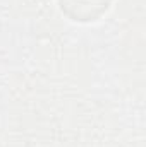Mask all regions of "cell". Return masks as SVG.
<instances>
[{
  "label": "cell",
  "instance_id": "obj_1",
  "mask_svg": "<svg viewBox=\"0 0 146 147\" xmlns=\"http://www.w3.org/2000/svg\"><path fill=\"white\" fill-rule=\"evenodd\" d=\"M60 10L77 22L98 21L110 9L112 0H59Z\"/></svg>",
  "mask_w": 146,
  "mask_h": 147
}]
</instances>
